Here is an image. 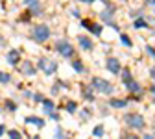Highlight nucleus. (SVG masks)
Instances as JSON below:
<instances>
[{
    "label": "nucleus",
    "mask_w": 155,
    "mask_h": 139,
    "mask_svg": "<svg viewBox=\"0 0 155 139\" xmlns=\"http://www.w3.org/2000/svg\"><path fill=\"white\" fill-rule=\"evenodd\" d=\"M113 15H114V8H113V6H109L107 9H104V11L100 13V19H102V21H105V23H109L111 26H114V30H118V26L113 24Z\"/></svg>",
    "instance_id": "nucleus-6"
},
{
    "label": "nucleus",
    "mask_w": 155,
    "mask_h": 139,
    "mask_svg": "<svg viewBox=\"0 0 155 139\" xmlns=\"http://www.w3.org/2000/svg\"><path fill=\"white\" fill-rule=\"evenodd\" d=\"M67 111H68V113H74V111H76V104H74V102H68V104H67Z\"/></svg>",
    "instance_id": "nucleus-24"
},
{
    "label": "nucleus",
    "mask_w": 155,
    "mask_h": 139,
    "mask_svg": "<svg viewBox=\"0 0 155 139\" xmlns=\"http://www.w3.org/2000/svg\"><path fill=\"white\" fill-rule=\"evenodd\" d=\"M50 117L54 119V121H59V119H61V117H59V115H57V113H52V111H50Z\"/></svg>",
    "instance_id": "nucleus-26"
},
{
    "label": "nucleus",
    "mask_w": 155,
    "mask_h": 139,
    "mask_svg": "<svg viewBox=\"0 0 155 139\" xmlns=\"http://www.w3.org/2000/svg\"><path fill=\"white\" fill-rule=\"evenodd\" d=\"M146 50H148V54H151V56H153V57H155V50H153V48H151V47H146Z\"/></svg>",
    "instance_id": "nucleus-29"
},
{
    "label": "nucleus",
    "mask_w": 155,
    "mask_h": 139,
    "mask_svg": "<svg viewBox=\"0 0 155 139\" xmlns=\"http://www.w3.org/2000/svg\"><path fill=\"white\" fill-rule=\"evenodd\" d=\"M8 109H11V111H15V109H17V106H15L13 102H8Z\"/></svg>",
    "instance_id": "nucleus-27"
},
{
    "label": "nucleus",
    "mask_w": 155,
    "mask_h": 139,
    "mask_svg": "<svg viewBox=\"0 0 155 139\" xmlns=\"http://www.w3.org/2000/svg\"><path fill=\"white\" fill-rule=\"evenodd\" d=\"M55 50L59 52L61 56H65V57H70L74 54V48H72V45L68 41H59V43L55 45Z\"/></svg>",
    "instance_id": "nucleus-4"
},
{
    "label": "nucleus",
    "mask_w": 155,
    "mask_h": 139,
    "mask_svg": "<svg viewBox=\"0 0 155 139\" xmlns=\"http://www.w3.org/2000/svg\"><path fill=\"white\" fill-rule=\"evenodd\" d=\"M55 137H65V134H63L61 130H57V132H55Z\"/></svg>",
    "instance_id": "nucleus-30"
},
{
    "label": "nucleus",
    "mask_w": 155,
    "mask_h": 139,
    "mask_svg": "<svg viewBox=\"0 0 155 139\" xmlns=\"http://www.w3.org/2000/svg\"><path fill=\"white\" fill-rule=\"evenodd\" d=\"M72 67H74L78 72H83V65H81L80 61H72Z\"/></svg>",
    "instance_id": "nucleus-22"
},
{
    "label": "nucleus",
    "mask_w": 155,
    "mask_h": 139,
    "mask_svg": "<svg viewBox=\"0 0 155 139\" xmlns=\"http://www.w3.org/2000/svg\"><path fill=\"white\" fill-rule=\"evenodd\" d=\"M122 80H124V84H126V82H129V80H133L129 71H124V72H122Z\"/></svg>",
    "instance_id": "nucleus-19"
},
{
    "label": "nucleus",
    "mask_w": 155,
    "mask_h": 139,
    "mask_svg": "<svg viewBox=\"0 0 155 139\" xmlns=\"http://www.w3.org/2000/svg\"><path fill=\"white\" fill-rule=\"evenodd\" d=\"M150 76H151V78H153V80H155V67H153V69L150 71Z\"/></svg>",
    "instance_id": "nucleus-31"
},
{
    "label": "nucleus",
    "mask_w": 155,
    "mask_h": 139,
    "mask_svg": "<svg viewBox=\"0 0 155 139\" xmlns=\"http://www.w3.org/2000/svg\"><path fill=\"white\" fill-rule=\"evenodd\" d=\"M48 37H50V28L46 24H41V26H37L33 30V39L37 43H45Z\"/></svg>",
    "instance_id": "nucleus-2"
},
{
    "label": "nucleus",
    "mask_w": 155,
    "mask_h": 139,
    "mask_svg": "<svg viewBox=\"0 0 155 139\" xmlns=\"http://www.w3.org/2000/svg\"><path fill=\"white\" fill-rule=\"evenodd\" d=\"M81 2H87V4H91V2H94V0H81Z\"/></svg>",
    "instance_id": "nucleus-33"
},
{
    "label": "nucleus",
    "mask_w": 155,
    "mask_h": 139,
    "mask_svg": "<svg viewBox=\"0 0 155 139\" xmlns=\"http://www.w3.org/2000/svg\"><path fill=\"white\" fill-rule=\"evenodd\" d=\"M83 26L91 28V32H92V33H96V35H100V33H102V26H94V24H91L89 21H83Z\"/></svg>",
    "instance_id": "nucleus-13"
},
{
    "label": "nucleus",
    "mask_w": 155,
    "mask_h": 139,
    "mask_svg": "<svg viewBox=\"0 0 155 139\" xmlns=\"http://www.w3.org/2000/svg\"><path fill=\"white\" fill-rule=\"evenodd\" d=\"M33 98H35V100H37V102H43V95H41V93H39V95H35Z\"/></svg>",
    "instance_id": "nucleus-28"
},
{
    "label": "nucleus",
    "mask_w": 155,
    "mask_h": 139,
    "mask_svg": "<svg viewBox=\"0 0 155 139\" xmlns=\"http://www.w3.org/2000/svg\"><path fill=\"white\" fill-rule=\"evenodd\" d=\"M148 24H146V21H142V19H137L135 21V28H146Z\"/></svg>",
    "instance_id": "nucleus-18"
},
{
    "label": "nucleus",
    "mask_w": 155,
    "mask_h": 139,
    "mask_svg": "<svg viewBox=\"0 0 155 139\" xmlns=\"http://www.w3.org/2000/svg\"><path fill=\"white\" fill-rule=\"evenodd\" d=\"M92 87H94L96 91L104 93V95H111V93L114 91V87H113L107 80H104V78H92Z\"/></svg>",
    "instance_id": "nucleus-1"
},
{
    "label": "nucleus",
    "mask_w": 155,
    "mask_h": 139,
    "mask_svg": "<svg viewBox=\"0 0 155 139\" xmlns=\"http://www.w3.org/2000/svg\"><path fill=\"white\" fill-rule=\"evenodd\" d=\"M8 135H9V137H13V139H21V137H22L17 130H9V134H8Z\"/></svg>",
    "instance_id": "nucleus-23"
},
{
    "label": "nucleus",
    "mask_w": 155,
    "mask_h": 139,
    "mask_svg": "<svg viewBox=\"0 0 155 139\" xmlns=\"http://www.w3.org/2000/svg\"><path fill=\"white\" fill-rule=\"evenodd\" d=\"M124 119H126V124H127L129 128H137V130L144 128V119H142L140 115H137V113H131V115H126Z\"/></svg>",
    "instance_id": "nucleus-3"
},
{
    "label": "nucleus",
    "mask_w": 155,
    "mask_h": 139,
    "mask_svg": "<svg viewBox=\"0 0 155 139\" xmlns=\"http://www.w3.org/2000/svg\"><path fill=\"white\" fill-rule=\"evenodd\" d=\"M80 45H81L83 50H91L92 48V43H91L89 37H80Z\"/></svg>",
    "instance_id": "nucleus-11"
},
{
    "label": "nucleus",
    "mask_w": 155,
    "mask_h": 139,
    "mask_svg": "<svg viewBox=\"0 0 155 139\" xmlns=\"http://www.w3.org/2000/svg\"><path fill=\"white\" fill-rule=\"evenodd\" d=\"M120 39H122V45L124 47H131V39L127 35H120Z\"/></svg>",
    "instance_id": "nucleus-21"
},
{
    "label": "nucleus",
    "mask_w": 155,
    "mask_h": 139,
    "mask_svg": "<svg viewBox=\"0 0 155 139\" xmlns=\"http://www.w3.org/2000/svg\"><path fill=\"white\" fill-rule=\"evenodd\" d=\"M107 69H109L113 74H118V72H120V63H118V59H114V57L107 59Z\"/></svg>",
    "instance_id": "nucleus-7"
},
{
    "label": "nucleus",
    "mask_w": 155,
    "mask_h": 139,
    "mask_svg": "<svg viewBox=\"0 0 155 139\" xmlns=\"http://www.w3.org/2000/svg\"><path fill=\"white\" fill-rule=\"evenodd\" d=\"M151 93H153V95H155V85H153V87H151Z\"/></svg>",
    "instance_id": "nucleus-35"
},
{
    "label": "nucleus",
    "mask_w": 155,
    "mask_h": 139,
    "mask_svg": "<svg viewBox=\"0 0 155 139\" xmlns=\"http://www.w3.org/2000/svg\"><path fill=\"white\" fill-rule=\"evenodd\" d=\"M39 69H41L45 74H54L55 69H57V65L54 61H48L46 57H41V59H39Z\"/></svg>",
    "instance_id": "nucleus-5"
},
{
    "label": "nucleus",
    "mask_w": 155,
    "mask_h": 139,
    "mask_svg": "<svg viewBox=\"0 0 155 139\" xmlns=\"http://www.w3.org/2000/svg\"><path fill=\"white\" fill-rule=\"evenodd\" d=\"M22 72L31 76V74H35V69H33V65H31L30 61H24V65H22Z\"/></svg>",
    "instance_id": "nucleus-15"
},
{
    "label": "nucleus",
    "mask_w": 155,
    "mask_h": 139,
    "mask_svg": "<svg viewBox=\"0 0 155 139\" xmlns=\"http://www.w3.org/2000/svg\"><path fill=\"white\" fill-rule=\"evenodd\" d=\"M92 135H94V137H102V135H104V126H96L94 132H92Z\"/></svg>",
    "instance_id": "nucleus-16"
},
{
    "label": "nucleus",
    "mask_w": 155,
    "mask_h": 139,
    "mask_svg": "<svg viewBox=\"0 0 155 139\" xmlns=\"http://www.w3.org/2000/svg\"><path fill=\"white\" fill-rule=\"evenodd\" d=\"M43 104H45V111H52V108H54V102H50V100H43Z\"/></svg>",
    "instance_id": "nucleus-20"
},
{
    "label": "nucleus",
    "mask_w": 155,
    "mask_h": 139,
    "mask_svg": "<svg viewBox=\"0 0 155 139\" xmlns=\"http://www.w3.org/2000/svg\"><path fill=\"white\" fill-rule=\"evenodd\" d=\"M83 95H85V98H89V100H92V93L87 89V91H83Z\"/></svg>",
    "instance_id": "nucleus-25"
},
{
    "label": "nucleus",
    "mask_w": 155,
    "mask_h": 139,
    "mask_svg": "<svg viewBox=\"0 0 155 139\" xmlns=\"http://www.w3.org/2000/svg\"><path fill=\"white\" fill-rule=\"evenodd\" d=\"M113 108H126L127 106V100H120V98H113V100L109 102Z\"/></svg>",
    "instance_id": "nucleus-14"
},
{
    "label": "nucleus",
    "mask_w": 155,
    "mask_h": 139,
    "mask_svg": "<svg viewBox=\"0 0 155 139\" xmlns=\"http://www.w3.org/2000/svg\"><path fill=\"white\" fill-rule=\"evenodd\" d=\"M153 137H155V134H153Z\"/></svg>",
    "instance_id": "nucleus-36"
},
{
    "label": "nucleus",
    "mask_w": 155,
    "mask_h": 139,
    "mask_svg": "<svg viewBox=\"0 0 155 139\" xmlns=\"http://www.w3.org/2000/svg\"><path fill=\"white\" fill-rule=\"evenodd\" d=\"M24 4L31 8V13H33V15H39V13H41V4H39V0H24Z\"/></svg>",
    "instance_id": "nucleus-8"
},
{
    "label": "nucleus",
    "mask_w": 155,
    "mask_h": 139,
    "mask_svg": "<svg viewBox=\"0 0 155 139\" xmlns=\"http://www.w3.org/2000/svg\"><path fill=\"white\" fill-rule=\"evenodd\" d=\"M4 130H6L4 126H0V135H4Z\"/></svg>",
    "instance_id": "nucleus-32"
},
{
    "label": "nucleus",
    "mask_w": 155,
    "mask_h": 139,
    "mask_svg": "<svg viewBox=\"0 0 155 139\" xmlns=\"http://www.w3.org/2000/svg\"><path fill=\"white\" fill-rule=\"evenodd\" d=\"M18 57H21V56H18L17 50H9V54H8V63L9 65H17L18 63Z\"/></svg>",
    "instance_id": "nucleus-9"
},
{
    "label": "nucleus",
    "mask_w": 155,
    "mask_h": 139,
    "mask_svg": "<svg viewBox=\"0 0 155 139\" xmlns=\"http://www.w3.org/2000/svg\"><path fill=\"white\" fill-rule=\"evenodd\" d=\"M11 80L9 78V74H6V72H0V84H8Z\"/></svg>",
    "instance_id": "nucleus-17"
},
{
    "label": "nucleus",
    "mask_w": 155,
    "mask_h": 139,
    "mask_svg": "<svg viewBox=\"0 0 155 139\" xmlns=\"http://www.w3.org/2000/svg\"><path fill=\"white\" fill-rule=\"evenodd\" d=\"M146 2H148V4H155V0H146Z\"/></svg>",
    "instance_id": "nucleus-34"
},
{
    "label": "nucleus",
    "mask_w": 155,
    "mask_h": 139,
    "mask_svg": "<svg viewBox=\"0 0 155 139\" xmlns=\"http://www.w3.org/2000/svg\"><path fill=\"white\" fill-rule=\"evenodd\" d=\"M126 87H127V91L129 93H137L140 87H139V84L135 82V80H129V82H126Z\"/></svg>",
    "instance_id": "nucleus-12"
},
{
    "label": "nucleus",
    "mask_w": 155,
    "mask_h": 139,
    "mask_svg": "<svg viewBox=\"0 0 155 139\" xmlns=\"http://www.w3.org/2000/svg\"><path fill=\"white\" fill-rule=\"evenodd\" d=\"M24 121L30 123V124H35V126H39V128L45 126V121H43V119H39V117H26Z\"/></svg>",
    "instance_id": "nucleus-10"
}]
</instances>
